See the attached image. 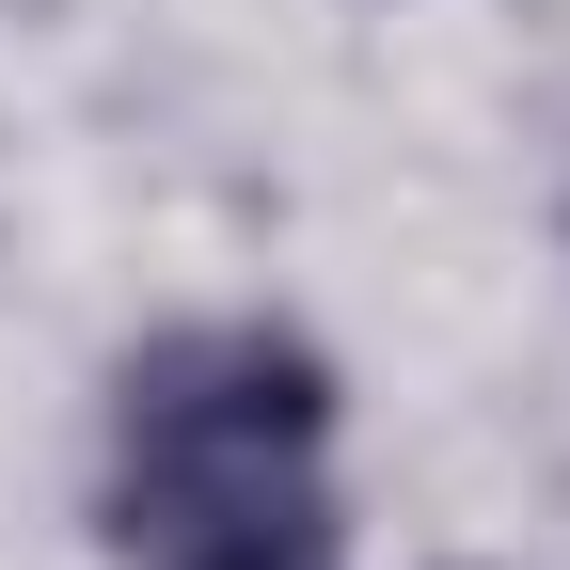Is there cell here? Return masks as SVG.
<instances>
[{
	"label": "cell",
	"mask_w": 570,
	"mask_h": 570,
	"mask_svg": "<svg viewBox=\"0 0 570 570\" xmlns=\"http://www.w3.org/2000/svg\"><path fill=\"white\" fill-rule=\"evenodd\" d=\"M0 17H48V0H0Z\"/></svg>",
	"instance_id": "2"
},
{
	"label": "cell",
	"mask_w": 570,
	"mask_h": 570,
	"mask_svg": "<svg viewBox=\"0 0 570 570\" xmlns=\"http://www.w3.org/2000/svg\"><path fill=\"white\" fill-rule=\"evenodd\" d=\"M333 365L269 317L127 348L111 381V554L127 570H333Z\"/></svg>",
	"instance_id": "1"
}]
</instances>
